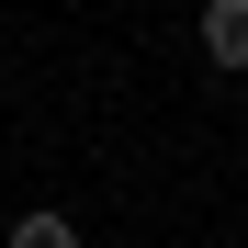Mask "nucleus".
<instances>
[{"label":"nucleus","instance_id":"nucleus-1","mask_svg":"<svg viewBox=\"0 0 248 248\" xmlns=\"http://www.w3.org/2000/svg\"><path fill=\"white\" fill-rule=\"evenodd\" d=\"M203 57H215V68H248V0H215V12H203Z\"/></svg>","mask_w":248,"mask_h":248},{"label":"nucleus","instance_id":"nucleus-2","mask_svg":"<svg viewBox=\"0 0 248 248\" xmlns=\"http://www.w3.org/2000/svg\"><path fill=\"white\" fill-rule=\"evenodd\" d=\"M12 248H79V226H68V215H23V226H12Z\"/></svg>","mask_w":248,"mask_h":248}]
</instances>
